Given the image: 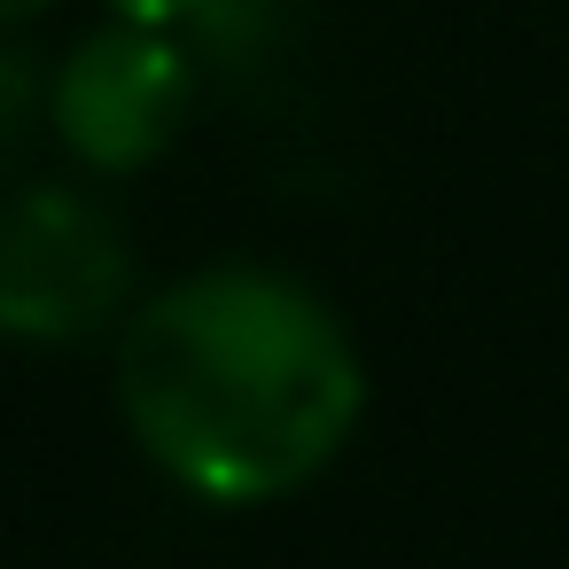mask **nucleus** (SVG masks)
<instances>
[{"instance_id": "20e7f679", "label": "nucleus", "mask_w": 569, "mask_h": 569, "mask_svg": "<svg viewBox=\"0 0 569 569\" xmlns=\"http://www.w3.org/2000/svg\"><path fill=\"white\" fill-rule=\"evenodd\" d=\"M110 17L118 24H141V32H203V17H211V0H110Z\"/></svg>"}, {"instance_id": "39448f33", "label": "nucleus", "mask_w": 569, "mask_h": 569, "mask_svg": "<svg viewBox=\"0 0 569 569\" xmlns=\"http://www.w3.org/2000/svg\"><path fill=\"white\" fill-rule=\"evenodd\" d=\"M17 110H24V56L0 48V133L17 126Z\"/></svg>"}, {"instance_id": "7ed1b4c3", "label": "nucleus", "mask_w": 569, "mask_h": 569, "mask_svg": "<svg viewBox=\"0 0 569 569\" xmlns=\"http://www.w3.org/2000/svg\"><path fill=\"white\" fill-rule=\"evenodd\" d=\"M188 94H196L188 56L164 32H141V24L110 17L56 71V133L94 172H141L180 141Z\"/></svg>"}, {"instance_id": "423d86ee", "label": "nucleus", "mask_w": 569, "mask_h": 569, "mask_svg": "<svg viewBox=\"0 0 569 569\" xmlns=\"http://www.w3.org/2000/svg\"><path fill=\"white\" fill-rule=\"evenodd\" d=\"M40 9H56V0H0V24H24V17H40Z\"/></svg>"}, {"instance_id": "f03ea898", "label": "nucleus", "mask_w": 569, "mask_h": 569, "mask_svg": "<svg viewBox=\"0 0 569 569\" xmlns=\"http://www.w3.org/2000/svg\"><path fill=\"white\" fill-rule=\"evenodd\" d=\"M126 297V242L110 211L71 188H24L0 203V336L71 343Z\"/></svg>"}, {"instance_id": "f257e3e1", "label": "nucleus", "mask_w": 569, "mask_h": 569, "mask_svg": "<svg viewBox=\"0 0 569 569\" xmlns=\"http://www.w3.org/2000/svg\"><path fill=\"white\" fill-rule=\"evenodd\" d=\"M367 406L343 320L273 266H203L118 336V413L141 452L211 507L312 483Z\"/></svg>"}]
</instances>
